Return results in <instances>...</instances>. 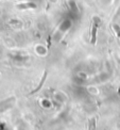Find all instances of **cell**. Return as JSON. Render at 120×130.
I'll return each mask as SVG.
<instances>
[{
	"mask_svg": "<svg viewBox=\"0 0 120 130\" xmlns=\"http://www.w3.org/2000/svg\"><path fill=\"white\" fill-rule=\"evenodd\" d=\"M101 25V19L98 17V16H95L94 19H92V29H91V43H95L96 40V33L98 28Z\"/></svg>",
	"mask_w": 120,
	"mask_h": 130,
	"instance_id": "obj_2",
	"label": "cell"
},
{
	"mask_svg": "<svg viewBox=\"0 0 120 130\" xmlns=\"http://www.w3.org/2000/svg\"><path fill=\"white\" fill-rule=\"evenodd\" d=\"M113 21H114V24L120 25V7H119V9H118V11H117V13L115 14V17H114Z\"/></svg>",
	"mask_w": 120,
	"mask_h": 130,
	"instance_id": "obj_6",
	"label": "cell"
},
{
	"mask_svg": "<svg viewBox=\"0 0 120 130\" xmlns=\"http://www.w3.org/2000/svg\"><path fill=\"white\" fill-rule=\"evenodd\" d=\"M42 107L45 108V109H50V108L52 107V100L50 99H42Z\"/></svg>",
	"mask_w": 120,
	"mask_h": 130,
	"instance_id": "obj_4",
	"label": "cell"
},
{
	"mask_svg": "<svg viewBox=\"0 0 120 130\" xmlns=\"http://www.w3.org/2000/svg\"><path fill=\"white\" fill-rule=\"evenodd\" d=\"M67 100V96L63 92H56L54 94V101H58V102H65Z\"/></svg>",
	"mask_w": 120,
	"mask_h": 130,
	"instance_id": "obj_3",
	"label": "cell"
},
{
	"mask_svg": "<svg viewBox=\"0 0 120 130\" xmlns=\"http://www.w3.org/2000/svg\"><path fill=\"white\" fill-rule=\"evenodd\" d=\"M71 27H72V18L70 17V16H68V17H66V18H64L61 21V24H59L57 30L55 31V33H54V36H53L54 41L58 42L69 31V29L71 28Z\"/></svg>",
	"mask_w": 120,
	"mask_h": 130,
	"instance_id": "obj_1",
	"label": "cell"
},
{
	"mask_svg": "<svg viewBox=\"0 0 120 130\" xmlns=\"http://www.w3.org/2000/svg\"><path fill=\"white\" fill-rule=\"evenodd\" d=\"M88 130H96V120L95 117H91L88 122Z\"/></svg>",
	"mask_w": 120,
	"mask_h": 130,
	"instance_id": "obj_5",
	"label": "cell"
}]
</instances>
